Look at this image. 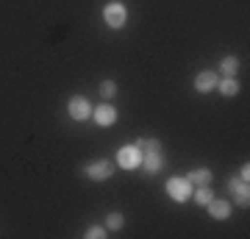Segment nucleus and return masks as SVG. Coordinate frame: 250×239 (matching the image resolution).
Returning a JSON list of instances; mask_svg holds the SVG:
<instances>
[{
  "label": "nucleus",
  "instance_id": "nucleus-17",
  "mask_svg": "<svg viewBox=\"0 0 250 239\" xmlns=\"http://www.w3.org/2000/svg\"><path fill=\"white\" fill-rule=\"evenodd\" d=\"M100 95H103V98H114L117 95V84L114 81H103V84H100Z\"/></svg>",
  "mask_w": 250,
  "mask_h": 239
},
{
  "label": "nucleus",
  "instance_id": "nucleus-16",
  "mask_svg": "<svg viewBox=\"0 0 250 239\" xmlns=\"http://www.w3.org/2000/svg\"><path fill=\"white\" fill-rule=\"evenodd\" d=\"M136 148H139L142 153H159L161 151L159 139H139V142H136Z\"/></svg>",
  "mask_w": 250,
  "mask_h": 239
},
{
  "label": "nucleus",
  "instance_id": "nucleus-11",
  "mask_svg": "<svg viewBox=\"0 0 250 239\" xmlns=\"http://www.w3.org/2000/svg\"><path fill=\"white\" fill-rule=\"evenodd\" d=\"M187 181L189 184H208V181H211V170H206V167H200V170H192V173H189L187 175Z\"/></svg>",
  "mask_w": 250,
  "mask_h": 239
},
{
  "label": "nucleus",
  "instance_id": "nucleus-6",
  "mask_svg": "<svg viewBox=\"0 0 250 239\" xmlns=\"http://www.w3.org/2000/svg\"><path fill=\"white\" fill-rule=\"evenodd\" d=\"M86 175L92 178V181H106V178H111V161H92L89 167H86Z\"/></svg>",
  "mask_w": 250,
  "mask_h": 239
},
{
  "label": "nucleus",
  "instance_id": "nucleus-10",
  "mask_svg": "<svg viewBox=\"0 0 250 239\" xmlns=\"http://www.w3.org/2000/svg\"><path fill=\"white\" fill-rule=\"evenodd\" d=\"M161 164H164V161H161L159 153H142V164H139V167H145L147 173H159Z\"/></svg>",
  "mask_w": 250,
  "mask_h": 239
},
{
  "label": "nucleus",
  "instance_id": "nucleus-9",
  "mask_svg": "<svg viewBox=\"0 0 250 239\" xmlns=\"http://www.w3.org/2000/svg\"><path fill=\"white\" fill-rule=\"evenodd\" d=\"M92 117H95V123H98V125H103V128H106V125H114L117 111L111 106H106V103H103V106L92 109Z\"/></svg>",
  "mask_w": 250,
  "mask_h": 239
},
{
  "label": "nucleus",
  "instance_id": "nucleus-19",
  "mask_svg": "<svg viewBox=\"0 0 250 239\" xmlns=\"http://www.w3.org/2000/svg\"><path fill=\"white\" fill-rule=\"evenodd\" d=\"M248 175H250V167H248V164H245V167L239 170V178H242V181H248Z\"/></svg>",
  "mask_w": 250,
  "mask_h": 239
},
{
  "label": "nucleus",
  "instance_id": "nucleus-1",
  "mask_svg": "<svg viewBox=\"0 0 250 239\" xmlns=\"http://www.w3.org/2000/svg\"><path fill=\"white\" fill-rule=\"evenodd\" d=\"M103 20H106V25L108 28H123L125 25V20H128V9H125L123 3H117V0H111L106 9H103Z\"/></svg>",
  "mask_w": 250,
  "mask_h": 239
},
{
  "label": "nucleus",
  "instance_id": "nucleus-18",
  "mask_svg": "<svg viewBox=\"0 0 250 239\" xmlns=\"http://www.w3.org/2000/svg\"><path fill=\"white\" fill-rule=\"evenodd\" d=\"M86 237L89 239H103L106 237V228H103V225H92V228L86 231Z\"/></svg>",
  "mask_w": 250,
  "mask_h": 239
},
{
  "label": "nucleus",
  "instance_id": "nucleus-14",
  "mask_svg": "<svg viewBox=\"0 0 250 239\" xmlns=\"http://www.w3.org/2000/svg\"><path fill=\"white\" fill-rule=\"evenodd\" d=\"M211 197H214V192L208 189V184H200V186H197V192H195V203H197V206H206Z\"/></svg>",
  "mask_w": 250,
  "mask_h": 239
},
{
  "label": "nucleus",
  "instance_id": "nucleus-13",
  "mask_svg": "<svg viewBox=\"0 0 250 239\" xmlns=\"http://www.w3.org/2000/svg\"><path fill=\"white\" fill-rule=\"evenodd\" d=\"M236 72H239V59H236V56L223 59V75H225V78H233Z\"/></svg>",
  "mask_w": 250,
  "mask_h": 239
},
{
  "label": "nucleus",
  "instance_id": "nucleus-12",
  "mask_svg": "<svg viewBox=\"0 0 250 239\" xmlns=\"http://www.w3.org/2000/svg\"><path fill=\"white\" fill-rule=\"evenodd\" d=\"M217 89L223 92L225 98H233L239 92V84H236V78H223V81H217Z\"/></svg>",
  "mask_w": 250,
  "mask_h": 239
},
{
  "label": "nucleus",
  "instance_id": "nucleus-4",
  "mask_svg": "<svg viewBox=\"0 0 250 239\" xmlns=\"http://www.w3.org/2000/svg\"><path fill=\"white\" fill-rule=\"evenodd\" d=\"M67 111H70L72 120H89L92 106H89V100H86V98H81V95H78V98H72V100H70Z\"/></svg>",
  "mask_w": 250,
  "mask_h": 239
},
{
  "label": "nucleus",
  "instance_id": "nucleus-8",
  "mask_svg": "<svg viewBox=\"0 0 250 239\" xmlns=\"http://www.w3.org/2000/svg\"><path fill=\"white\" fill-rule=\"evenodd\" d=\"M206 206H208V214H211L214 220H228V214H231V203L223 200V197H211Z\"/></svg>",
  "mask_w": 250,
  "mask_h": 239
},
{
  "label": "nucleus",
  "instance_id": "nucleus-15",
  "mask_svg": "<svg viewBox=\"0 0 250 239\" xmlns=\"http://www.w3.org/2000/svg\"><path fill=\"white\" fill-rule=\"evenodd\" d=\"M125 225V217L120 212H114V214H108L106 217V231H120Z\"/></svg>",
  "mask_w": 250,
  "mask_h": 239
},
{
  "label": "nucleus",
  "instance_id": "nucleus-5",
  "mask_svg": "<svg viewBox=\"0 0 250 239\" xmlns=\"http://www.w3.org/2000/svg\"><path fill=\"white\" fill-rule=\"evenodd\" d=\"M228 192L233 195V200L239 206H248L250 203V192H248V181H242V178H233L231 184H228Z\"/></svg>",
  "mask_w": 250,
  "mask_h": 239
},
{
  "label": "nucleus",
  "instance_id": "nucleus-2",
  "mask_svg": "<svg viewBox=\"0 0 250 239\" xmlns=\"http://www.w3.org/2000/svg\"><path fill=\"white\" fill-rule=\"evenodd\" d=\"M117 164L123 170H136L142 164V151H139L136 145H125V148H120V153H117Z\"/></svg>",
  "mask_w": 250,
  "mask_h": 239
},
{
  "label": "nucleus",
  "instance_id": "nucleus-3",
  "mask_svg": "<svg viewBox=\"0 0 250 239\" xmlns=\"http://www.w3.org/2000/svg\"><path fill=\"white\" fill-rule=\"evenodd\" d=\"M167 195H170L172 200H178V203L189 200V197H192V184L187 181V175L184 178H170V181H167Z\"/></svg>",
  "mask_w": 250,
  "mask_h": 239
},
{
  "label": "nucleus",
  "instance_id": "nucleus-7",
  "mask_svg": "<svg viewBox=\"0 0 250 239\" xmlns=\"http://www.w3.org/2000/svg\"><path fill=\"white\" fill-rule=\"evenodd\" d=\"M217 72H211V70H206V72H200L195 78V89L200 92V95H206V92H214L217 89Z\"/></svg>",
  "mask_w": 250,
  "mask_h": 239
}]
</instances>
